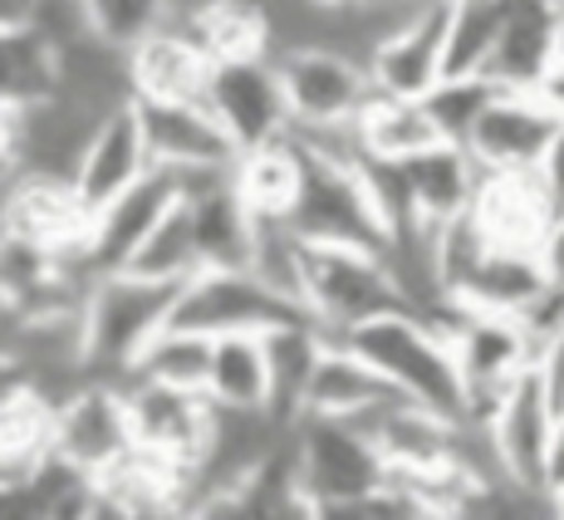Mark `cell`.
<instances>
[{"mask_svg": "<svg viewBox=\"0 0 564 520\" xmlns=\"http://www.w3.org/2000/svg\"><path fill=\"white\" fill-rule=\"evenodd\" d=\"M476 226L496 246H535L550 226V202L540 192L535 172H486L481 192L471 202Z\"/></svg>", "mask_w": 564, "mask_h": 520, "instance_id": "25", "label": "cell"}, {"mask_svg": "<svg viewBox=\"0 0 564 520\" xmlns=\"http://www.w3.org/2000/svg\"><path fill=\"white\" fill-rule=\"evenodd\" d=\"M148 167H153V158H148L138 108L123 104V108H113V113H104V123L94 128L89 148H84L79 167H74V187H79V197L99 212L118 197V192L133 187Z\"/></svg>", "mask_w": 564, "mask_h": 520, "instance_id": "20", "label": "cell"}, {"mask_svg": "<svg viewBox=\"0 0 564 520\" xmlns=\"http://www.w3.org/2000/svg\"><path fill=\"white\" fill-rule=\"evenodd\" d=\"M535 182H540V192H545V202H550V216H564V123L555 128L545 158H540Z\"/></svg>", "mask_w": 564, "mask_h": 520, "instance_id": "37", "label": "cell"}, {"mask_svg": "<svg viewBox=\"0 0 564 520\" xmlns=\"http://www.w3.org/2000/svg\"><path fill=\"white\" fill-rule=\"evenodd\" d=\"M177 295L182 285L143 280L133 270H108L94 280L89 300H84V354H89L94 383H133L148 344L172 324Z\"/></svg>", "mask_w": 564, "mask_h": 520, "instance_id": "2", "label": "cell"}, {"mask_svg": "<svg viewBox=\"0 0 564 520\" xmlns=\"http://www.w3.org/2000/svg\"><path fill=\"white\" fill-rule=\"evenodd\" d=\"M0 226L30 236V241H40V246H54V251H64V256L89 260L94 207L79 197V187H74L69 177L20 172V177L0 192Z\"/></svg>", "mask_w": 564, "mask_h": 520, "instance_id": "13", "label": "cell"}, {"mask_svg": "<svg viewBox=\"0 0 564 520\" xmlns=\"http://www.w3.org/2000/svg\"><path fill=\"white\" fill-rule=\"evenodd\" d=\"M555 118L540 108L535 94H516L501 89L491 99V108L481 113L466 153L476 158L481 172H535L545 158L550 138H555Z\"/></svg>", "mask_w": 564, "mask_h": 520, "instance_id": "18", "label": "cell"}, {"mask_svg": "<svg viewBox=\"0 0 564 520\" xmlns=\"http://www.w3.org/2000/svg\"><path fill=\"white\" fill-rule=\"evenodd\" d=\"M403 177H408L412 216L437 231V226H447V221H457V216L471 212L486 172L476 167V158L466 153V148L437 143V148H427L422 158L403 162Z\"/></svg>", "mask_w": 564, "mask_h": 520, "instance_id": "23", "label": "cell"}, {"mask_svg": "<svg viewBox=\"0 0 564 520\" xmlns=\"http://www.w3.org/2000/svg\"><path fill=\"white\" fill-rule=\"evenodd\" d=\"M295 437L300 481L314 501H368L388 486V462L364 422L354 418H300Z\"/></svg>", "mask_w": 564, "mask_h": 520, "instance_id": "6", "label": "cell"}, {"mask_svg": "<svg viewBox=\"0 0 564 520\" xmlns=\"http://www.w3.org/2000/svg\"><path fill=\"white\" fill-rule=\"evenodd\" d=\"M231 187L251 216H295L300 187H305V153L295 133L265 148H246L231 162Z\"/></svg>", "mask_w": 564, "mask_h": 520, "instance_id": "26", "label": "cell"}, {"mask_svg": "<svg viewBox=\"0 0 564 520\" xmlns=\"http://www.w3.org/2000/svg\"><path fill=\"white\" fill-rule=\"evenodd\" d=\"M182 520H256V516L241 491H212V496H197V501L182 511Z\"/></svg>", "mask_w": 564, "mask_h": 520, "instance_id": "38", "label": "cell"}, {"mask_svg": "<svg viewBox=\"0 0 564 520\" xmlns=\"http://www.w3.org/2000/svg\"><path fill=\"white\" fill-rule=\"evenodd\" d=\"M535 256H540V270H545L550 285L564 290V216H550V226L535 241Z\"/></svg>", "mask_w": 564, "mask_h": 520, "instance_id": "39", "label": "cell"}, {"mask_svg": "<svg viewBox=\"0 0 564 520\" xmlns=\"http://www.w3.org/2000/svg\"><path fill=\"white\" fill-rule=\"evenodd\" d=\"M432 520H442V516H432Z\"/></svg>", "mask_w": 564, "mask_h": 520, "instance_id": "49", "label": "cell"}, {"mask_svg": "<svg viewBox=\"0 0 564 520\" xmlns=\"http://www.w3.org/2000/svg\"><path fill=\"white\" fill-rule=\"evenodd\" d=\"M79 520H138V511L128 501H118L113 491H104V486H89V496H84V506H79Z\"/></svg>", "mask_w": 564, "mask_h": 520, "instance_id": "40", "label": "cell"}, {"mask_svg": "<svg viewBox=\"0 0 564 520\" xmlns=\"http://www.w3.org/2000/svg\"><path fill=\"white\" fill-rule=\"evenodd\" d=\"M300 143V138H295ZM305 153V187H300L295 216L300 236L314 246H364V251H388V221L378 212L373 192L364 182L359 162H344L329 153H314L300 143Z\"/></svg>", "mask_w": 564, "mask_h": 520, "instance_id": "4", "label": "cell"}, {"mask_svg": "<svg viewBox=\"0 0 564 520\" xmlns=\"http://www.w3.org/2000/svg\"><path fill=\"white\" fill-rule=\"evenodd\" d=\"M496 94H501V89H496L486 74H476V79H442L422 104H427V113H432V123H437L442 143L466 148V143H471V133H476V123H481V113L491 108Z\"/></svg>", "mask_w": 564, "mask_h": 520, "instance_id": "35", "label": "cell"}, {"mask_svg": "<svg viewBox=\"0 0 564 520\" xmlns=\"http://www.w3.org/2000/svg\"><path fill=\"white\" fill-rule=\"evenodd\" d=\"M305 260H310V241L300 236V226L290 216H256L246 270L265 280L270 290H280L285 300H295L300 310H305Z\"/></svg>", "mask_w": 564, "mask_h": 520, "instance_id": "30", "label": "cell"}, {"mask_svg": "<svg viewBox=\"0 0 564 520\" xmlns=\"http://www.w3.org/2000/svg\"><path fill=\"white\" fill-rule=\"evenodd\" d=\"M89 20L94 35H104L108 45L133 50L162 25H172V0H89Z\"/></svg>", "mask_w": 564, "mask_h": 520, "instance_id": "36", "label": "cell"}, {"mask_svg": "<svg viewBox=\"0 0 564 520\" xmlns=\"http://www.w3.org/2000/svg\"><path fill=\"white\" fill-rule=\"evenodd\" d=\"M452 344H457L462 383H466V422L486 427L496 403L520 373L540 364V339L520 314H481V310H452L447 314Z\"/></svg>", "mask_w": 564, "mask_h": 520, "instance_id": "5", "label": "cell"}, {"mask_svg": "<svg viewBox=\"0 0 564 520\" xmlns=\"http://www.w3.org/2000/svg\"><path fill=\"white\" fill-rule=\"evenodd\" d=\"M555 15L560 0H506L501 40H496V54L486 64V79L496 89H535V79L555 64Z\"/></svg>", "mask_w": 564, "mask_h": 520, "instance_id": "22", "label": "cell"}, {"mask_svg": "<svg viewBox=\"0 0 564 520\" xmlns=\"http://www.w3.org/2000/svg\"><path fill=\"white\" fill-rule=\"evenodd\" d=\"M368 74H373L378 94L427 99L447 79V0H437L422 15L388 30L373 45V54H368Z\"/></svg>", "mask_w": 564, "mask_h": 520, "instance_id": "16", "label": "cell"}, {"mask_svg": "<svg viewBox=\"0 0 564 520\" xmlns=\"http://www.w3.org/2000/svg\"><path fill=\"white\" fill-rule=\"evenodd\" d=\"M344 344L364 354L403 398L452 422H466V383L447 319H432L422 310H388L378 319L354 324Z\"/></svg>", "mask_w": 564, "mask_h": 520, "instance_id": "1", "label": "cell"}, {"mask_svg": "<svg viewBox=\"0 0 564 520\" xmlns=\"http://www.w3.org/2000/svg\"><path fill=\"white\" fill-rule=\"evenodd\" d=\"M550 290L540 270L535 246H486L471 266L452 280L447 300L452 310H481V314H525Z\"/></svg>", "mask_w": 564, "mask_h": 520, "instance_id": "19", "label": "cell"}, {"mask_svg": "<svg viewBox=\"0 0 564 520\" xmlns=\"http://www.w3.org/2000/svg\"><path fill=\"white\" fill-rule=\"evenodd\" d=\"M206 6H216V0H172V20L197 15V10H206Z\"/></svg>", "mask_w": 564, "mask_h": 520, "instance_id": "45", "label": "cell"}, {"mask_svg": "<svg viewBox=\"0 0 564 520\" xmlns=\"http://www.w3.org/2000/svg\"><path fill=\"white\" fill-rule=\"evenodd\" d=\"M555 59H564V0H560V15H555Z\"/></svg>", "mask_w": 564, "mask_h": 520, "instance_id": "46", "label": "cell"}, {"mask_svg": "<svg viewBox=\"0 0 564 520\" xmlns=\"http://www.w3.org/2000/svg\"><path fill=\"white\" fill-rule=\"evenodd\" d=\"M138 452L133 408H128V388L118 383H84L69 393L54 413V457L69 462L79 476L99 481L123 457Z\"/></svg>", "mask_w": 564, "mask_h": 520, "instance_id": "11", "label": "cell"}, {"mask_svg": "<svg viewBox=\"0 0 564 520\" xmlns=\"http://www.w3.org/2000/svg\"><path fill=\"white\" fill-rule=\"evenodd\" d=\"M319 6H329V10H354V6H364V0H319Z\"/></svg>", "mask_w": 564, "mask_h": 520, "instance_id": "48", "label": "cell"}, {"mask_svg": "<svg viewBox=\"0 0 564 520\" xmlns=\"http://www.w3.org/2000/svg\"><path fill=\"white\" fill-rule=\"evenodd\" d=\"M182 202V177L167 167H148L128 192H118L108 207L94 212V236H89V266L94 275L123 270L133 251L148 241V231Z\"/></svg>", "mask_w": 564, "mask_h": 520, "instance_id": "17", "label": "cell"}, {"mask_svg": "<svg viewBox=\"0 0 564 520\" xmlns=\"http://www.w3.org/2000/svg\"><path fill=\"white\" fill-rule=\"evenodd\" d=\"M206 398L216 408H270L265 334H216Z\"/></svg>", "mask_w": 564, "mask_h": 520, "instance_id": "29", "label": "cell"}, {"mask_svg": "<svg viewBox=\"0 0 564 520\" xmlns=\"http://www.w3.org/2000/svg\"><path fill=\"white\" fill-rule=\"evenodd\" d=\"M295 319H310V314L280 290H270L246 266H202L182 285L177 310H172L177 329H197L212 334V339L216 334H265Z\"/></svg>", "mask_w": 564, "mask_h": 520, "instance_id": "7", "label": "cell"}, {"mask_svg": "<svg viewBox=\"0 0 564 520\" xmlns=\"http://www.w3.org/2000/svg\"><path fill=\"white\" fill-rule=\"evenodd\" d=\"M354 128H359L364 158H378V162H412V158L427 153V148L442 143L427 104L398 99V94H373Z\"/></svg>", "mask_w": 564, "mask_h": 520, "instance_id": "28", "label": "cell"}, {"mask_svg": "<svg viewBox=\"0 0 564 520\" xmlns=\"http://www.w3.org/2000/svg\"><path fill=\"white\" fill-rule=\"evenodd\" d=\"M128 408H133L138 447L197 472L202 447H206V437H212V413H216L212 398L182 393V388L153 383V378H133V383H128Z\"/></svg>", "mask_w": 564, "mask_h": 520, "instance_id": "15", "label": "cell"}, {"mask_svg": "<svg viewBox=\"0 0 564 520\" xmlns=\"http://www.w3.org/2000/svg\"><path fill=\"white\" fill-rule=\"evenodd\" d=\"M30 15H35V0H0V30L30 25Z\"/></svg>", "mask_w": 564, "mask_h": 520, "instance_id": "44", "label": "cell"}, {"mask_svg": "<svg viewBox=\"0 0 564 520\" xmlns=\"http://www.w3.org/2000/svg\"><path fill=\"white\" fill-rule=\"evenodd\" d=\"M506 0H447V79L486 74L501 40Z\"/></svg>", "mask_w": 564, "mask_h": 520, "instance_id": "33", "label": "cell"}, {"mask_svg": "<svg viewBox=\"0 0 564 520\" xmlns=\"http://www.w3.org/2000/svg\"><path fill=\"white\" fill-rule=\"evenodd\" d=\"M555 418H560V398L550 388L545 368L535 364L506 388L496 413L486 418V442H491V457L506 481L530 486V491H550L545 462H550V437H555Z\"/></svg>", "mask_w": 564, "mask_h": 520, "instance_id": "10", "label": "cell"}, {"mask_svg": "<svg viewBox=\"0 0 564 520\" xmlns=\"http://www.w3.org/2000/svg\"><path fill=\"white\" fill-rule=\"evenodd\" d=\"M206 373H212V334L167 324L138 359L133 378H153V383L182 388V393H206Z\"/></svg>", "mask_w": 564, "mask_h": 520, "instance_id": "34", "label": "cell"}, {"mask_svg": "<svg viewBox=\"0 0 564 520\" xmlns=\"http://www.w3.org/2000/svg\"><path fill=\"white\" fill-rule=\"evenodd\" d=\"M545 486H550V491H560V486H564V403H560V418H555V437H550Z\"/></svg>", "mask_w": 564, "mask_h": 520, "instance_id": "43", "label": "cell"}, {"mask_svg": "<svg viewBox=\"0 0 564 520\" xmlns=\"http://www.w3.org/2000/svg\"><path fill=\"white\" fill-rule=\"evenodd\" d=\"M30 388H35V378H30V364L20 359V354H0V403L30 393Z\"/></svg>", "mask_w": 564, "mask_h": 520, "instance_id": "42", "label": "cell"}, {"mask_svg": "<svg viewBox=\"0 0 564 520\" xmlns=\"http://www.w3.org/2000/svg\"><path fill=\"white\" fill-rule=\"evenodd\" d=\"M128 69H133L138 99H206L216 59L202 50V40L187 25H162L143 45L128 50Z\"/></svg>", "mask_w": 564, "mask_h": 520, "instance_id": "21", "label": "cell"}, {"mask_svg": "<svg viewBox=\"0 0 564 520\" xmlns=\"http://www.w3.org/2000/svg\"><path fill=\"white\" fill-rule=\"evenodd\" d=\"M550 511H555V520H564V486L560 491H550Z\"/></svg>", "mask_w": 564, "mask_h": 520, "instance_id": "47", "label": "cell"}, {"mask_svg": "<svg viewBox=\"0 0 564 520\" xmlns=\"http://www.w3.org/2000/svg\"><path fill=\"white\" fill-rule=\"evenodd\" d=\"M329 334L314 319H295L280 324V329H265V359H270V413H275L285 427H295L305 418V398H310V378L314 364H319Z\"/></svg>", "mask_w": 564, "mask_h": 520, "instance_id": "27", "label": "cell"}, {"mask_svg": "<svg viewBox=\"0 0 564 520\" xmlns=\"http://www.w3.org/2000/svg\"><path fill=\"white\" fill-rule=\"evenodd\" d=\"M388 398H403L364 354H354L344 339H329L314 364L310 378V398H305V418H364L373 413Z\"/></svg>", "mask_w": 564, "mask_h": 520, "instance_id": "24", "label": "cell"}, {"mask_svg": "<svg viewBox=\"0 0 564 520\" xmlns=\"http://www.w3.org/2000/svg\"><path fill=\"white\" fill-rule=\"evenodd\" d=\"M540 99V108H545L555 123H564V59H555L545 74L535 79V89H530Z\"/></svg>", "mask_w": 564, "mask_h": 520, "instance_id": "41", "label": "cell"}, {"mask_svg": "<svg viewBox=\"0 0 564 520\" xmlns=\"http://www.w3.org/2000/svg\"><path fill=\"white\" fill-rule=\"evenodd\" d=\"M133 108L138 123H143V143L153 167H167L177 177H187V172H226L241 153L206 99H133Z\"/></svg>", "mask_w": 564, "mask_h": 520, "instance_id": "12", "label": "cell"}, {"mask_svg": "<svg viewBox=\"0 0 564 520\" xmlns=\"http://www.w3.org/2000/svg\"><path fill=\"white\" fill-rule=\"evenodd\" d=\"M305 310L329 339L388 310H412L383 251L364 246H314L305 260Z\"/></svg>", "mask_w": 564, "mask_h": 520, "instance_id": "3", "label": "cell"}, {"mask_svg": "<svg viewBox=\"0 0 564 520\" xmlns=\"http://www.w3.org/2000/svg\"><path fill=\"white\" fill-rule=\"evenodd\" d=\"M206 266L202 260V241H197V221H192V207L187 202H177L162 221L148 231V241L133 251L123 270H133V275L143 280H167V285H187L192 275Z\"/></svg>", "mask_w": 564, "mask_h": 520, "instance_id": "32", "label": "cell"}, {"mask_svg": "<svg viewBox=\"0 0 564 520\" xmlns=\"http://www.w3.org/2000/svg\"><path fill=\"white\" fill-rule=\"evenodd\" d=\"M280 59V79H285V99L295 133L310 128H354L359 113L373 99V74L364 59H349L339 50H285Z\"/></svg>", "mask_w": 564, "mask_h": 520, "instance_id": "9", "label": "cell"}, {"mask_svg": "<svg viewBox=\"0 0 564 520\" xmlns=\"http://www.w3.org/2000/svg\"><path fill=\"white\" fill-rule=\"evenodd\" d=\"M206 104L226 123L231 143L241 148H265L295 133L285 99V79H280L275 54H236V59H216L212 84H206Z\"/></svg>", "mask_w": 564, "mask_h": 520, "instance_id": "8", "label": "cell"}, {"mask_svg": "<svg viewBox=\"0 0 564 520\" xmlns=\"http://www.w3.org/2000/svg\"><path fill=\"white\" fill-rule=\"evenodd\" d=\"M368 427V437L378 442L388 472L403 476H432L462 467V422L432 413V408L412 403V398H388L373 413L354 418Z\"/></svg>", "mask_w": 564, "mask_h": 520, "instance_id": "14", "label": "cell"}, {"mask_svg": "<svg viewBox=\"0 0 564 520\" xmlns=\"http://www.w3.org/2000/svg\"><path fill=\"white\" fill-rule=\"evenodd\" d=\"M59 89V54L30 25L0 30V108H25Z\"/></svg>", "mask_w": 564, "mask_h": 520, "instance_id": "31", "label": "cell"}]
</instances>
